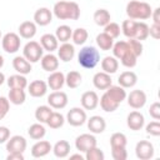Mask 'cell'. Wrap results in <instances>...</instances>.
I'll return each mask as SVG.
<instances>
[{"label":"cell","mask_w":160,"mask_h":160,"mask_svg":"<svg viewBox=\"0 0 160 160\" xmlns=\"http://www.w3.org/2000/svg\"><path fill=\"white\" fill-rule=\"evenodd\" d=\"M52 12L60 20H78L80 18V6L75 1H58Z\"/></svg>","instance_id":"6da1fadb"},{"label":"cell","mask_w":160,"mask_h":160,"mask_svg":"<svg viewBox=\"0 0 160 160\" xmlns=\"http://www.w3.org/2000/svg\"><path fill=\"white\" fill-rule=\"evenodd\" d=\"M112 50V54L114 56L121 61V64L125 66V68H134L138 62V58L134 55V52L130 50L129 45H128V41H118L112 45L111 48Z\"/></svg>","instance_id":"7a4b0ae2"},{"label":"cell","mask_w":160,"mask_h":160,"mask_svg":"<svg viewBox=\"0 0 160 160\" xmlns=\"http://www.w3.org/2000/svg\"><path fill=\"white\" fill-rule=\"evenodd\" d=\"M150 4L140 0H131L126 4V15L131 20H146L151 16Z\"/></svg>","instance_id":"3957f363"},{"label":"cell","mask_w":160,"mask_h":160,"mask_svg":"<svg viewBox=\"0 0 160 160\" xmlns=\"http://www.w3.org/2000/svg\"><path fill=\"white\" fill-rule=\"evenodd\" d=\"M100 61V52L95 46H84L78 54V62L84 69H94Z\"/></svg>","instance_id":"277c9868"},{"label":"cell","mask_w":160,"mask_h":160,"mask_svg":"<svg viewBox=\"0 0 160 160\" xmlns=\"http://www.w3.org/2000/svg\"><path fill=\"white\" fill-rule=\"evenodd\" d=\"M44 49L38 41H29L25 44L22 49V56L29 61V62H38L42 58Z\"/></svg>","instance_id":"5b68a950"},{"label":"cell","mask_w":160,"mask_h":160,"mask_svg":"<svg viewBox=\"0 0 160 160\" xmlns=\"http://www.w3.org/2000/svg\"><path fill=\"white\" fill-rule=\"evenodd\" d=\"M4 51L8 54H15L20 49V36L16 32H8L1 39Z\"/></svg>","instance_id":"8992f818"},{"label":"cell","mask_w":160,"mask_h":160,"mask_svg":"<svg viewBox=\"0 0 160 160\" xmlns=\"http://www.w3.org/2000/svg\"><path fill=\"white\" fill-rule=\"evenodd\" d=\"M88 116L84 109L81 108H72L68 111L66 114V121L71 125V126H81L86 122Z\"/></svg>","instance_id":"52a82bcc"},{"label":"cell","mask_w":160,"mask_h":160,"mask_svg":"<svg viewBox=\"0 0 160 160\" xmlns=\"http://www.w3.org/2000/svg\"><path fill=\"white\" fill-rule=\"evenodd\" d=\"M154 152V145L148 140H140L135 146V155L140 160H150Z\"/></svg>","instance_id":"ba28073f"},{"label":"cell","mask_w":160,"mask_h":160,"mask_svg":"<svg viewBox=\"0 0 160 160\" xmlns=\"http://www.w3.org/2000/svg\"><path fill=\"white\" fill-rule=\"evenodd\" d=\"M126 98H128V105L135 110L144 108V105L146 104V94L140 89L130 91V94L126 95Z\"/></svg>","instance_id":"9c48e42d"},{"label":"cell","mask_w":160,"mask_h":160,"mask_svg":"<svg viewBox=\"0 0 160 160\" xmlns=\"http://www.w3.org/2000/svg\"><path fill=\"white\" fill-rule=\"evenodd\" d=\"M48 104L49 106H51L52 109H64L68 105V95L64 91L60 90H55L52 91L49 96H48Z\"/></svg>","instance_id":"30bf717a"},{"label":"cell","mask_w":160,"mask_h":160,"mask_svg":"<svg viewBox=\"0 0 160 160\" xmlns=\"http://www.w3.org/2000/svg\"><path fill=\"white\" fill-rule=\"evenodd\" d=\"M94 146H96V138L92 134H81L75 139V148L80 152H85Z\"/></svg>","instance_id":"8fae6325"},{"label":"cell","mask_w":160,"mask_h":160,"mask_svg":"<svg viewBox=\"0 0 160 160\" xmlns=\"http://www.w3.org/2000/svg\"><path fill=\"white\" fill-rule=\"evenodd\" d=\"M26 146H28V142L25 138L20 135H14L9 138V140L6 141L8 152H24L26 150Z\"/></svg>","instance_id":"7c38bea8"},{"label":"cell","mask_w":160,"mask_h":160,"mask_svg":"<svg viewBox=\"0 0 160 160\" xmlns=\"http://www.w3.org/2000/svg\"><path fill=\"white\" fill-rule=\"evenodd\" d=\"M145 124V119H144V115L138 111V110H134L131 111L128 118H126V125L130 130H134V131H138L140 130Z\"/></svg>","instance_id":"4fadbf2b"},{"label":"cell","mask_w":160,"mask_h":160,"mask_svg":"<svg viewBox=\"0 0 160 160\" xmlns=\"http://www.w3.org/2000/svg\"><path fill=\"white\" fill-rule=\"evenodd\" d=\"M52 21V12L48 8H39L34 14V22L39 26H46Z\"/></svg>","instance_id":"5bb4252c"},{"label":"cell","mask_w":160,"mask_h":160,"mask_svg":"<svg viewBox=\"0 0 160 160\" xmlns=\"http://www.w3.org/2000/svg\"><path fill=\"white\" fill-rule=\"evenodd\" d=\"M80 102L85 110H94L99 105V96L95 91H85L81 95Z\"/></svg>","instance_id":"9a60e30c"},{"label":"cell","mask_w":160,"mask_h":160,"mask_svg":"<svg viewBox=\"0 0 160 160\" xmlns=\"http://www.w3.org/2000/svg\"><path fill=\"white\" fill-rule=\"evenodd\" d=\"M86 121H88V129L92 134H101V132H104V130L106 128L105 119L99 115L90 116V119H88Z\"/></svg>","instance_id":"2e32d148"},{"label":"cell","mask_w":160,"mask_h":160,"mask_svg":"<svg viewBox=\"0 0 160 160\" xmlns=\"http://www.w3.org/2000/svg\"><path fill=\"white\" fill-rule=\"evenodd\" d=\"M50 150H52V146L49 141L39 140L31 148V156L32 158H44L50 152Z\"/></svg>","instance_id":"e0dca14e"},{"label":"cell","mask_w":160,"mask_h":160,"mask_svg":"<svg viewBox=\"0 0 160 160\" xmlns=\"http://www.w3.org/2000/svg\"><path fill=\"white\" fill-rule=\"evenodd\" d=\"M92 84L99 90H106L109 86L112 85V80L110 78V74H106L104 71H99L92 78Z\"/></svg>","instance_id":"ac0fdd59"},{"label":"cell","mask_w":160,"mask_h":160,"mask_svg":"<svg viewBox=\"0 0 160 160\" xmlns=\"http://www.w3.org/2000/svg\"><path fill=\"white\" fill-rule=\"evenodd\" d=\"M48 88H50L51 90H60L64 84H65V75L61 71H52L50 72V75L48 76Z\"/></svg>","instance_id":"d6986e66"},{"label":"cell","mask_w":160,"mask_h":160,"mask_svg":"<svg viewBox=\"0 0 160 160\" xmlns=\"http://www.w3.org/2000/svg\"><path fill=\"white\" fill-rule=\"evenodd\" d=\"M40 61H41V68L45 71L52 72V71L58 70V68H59V58L55 56L52 52H49L46 55H42V58L40 59Z\"/></svg>","instance_id":"ffe728a7"},{"label":"cell","mask_w":160,"mask_h":160,"mask_svg":"<svg viewBox=\"0 0 160 160\" xmlns=\"http://www.w3.org/2000/svg\"><path fill=\"white\" fill-rule=\"evenodd\" d=\"M12 68L18 74H21V75L30 74V71L32 70L31 62H29L24 56H15L12 59Z\"/></svg>","instance_id":"44dd1931"},{"label":"cell","mask_w":160,"mask_h":160,"mask_svg":"<svg viewBox=\"0 0 160 160\" xmlns=\"http://www.w3.org/2000/svg\"><path fill=\"white\" fill-rule=\"evenodd\" d=\"M28 90H29V94L32 98H41L48 91V84L42 80H34L28 86Z\"/></svg>","instance_id":"7402d4cb"},{"label":"cell","mask_w":160,"mask_h":160,"mask_svg":"<svg viewBox=\"0 0 160 160\" xmlns=\"http://www.w3.org/2000/svg\"><path fill=\"white\" fill-rule=\"evenodd\" d=\"M19 36L22 39H32L36 34V24L34 21H22L19 25Z\"/></svg>","instance_id":"603a6c76"},{"label":"cell","mask_w":160,"mask_h":160,"mask_svg":"<svg viewBox=\"0 0 160 160\" xmlns=\"http://www.w3.org/2000/svg\"><path fill=\"white\" fill-rule=\"evenodd\" d=\"M100 106H101V109L104 110V111H106V112H112V111H115L118 108H119V102L108 92V91H105L104 94H102V96L100 98Z\"/></svg>","instance_id":"cb8c5ba5"},{"label":"cell","mask_w":160,"mask_h":160,"mask_svg":"<svg viewBox=\"0 0 160 160\" xmlns=\"http://www.w3.org/2000/svg\"><path fill=\"white\" fill-rule=\"evenodd\" d=\"M74 55H75V48L69 42H62V45L58 48V58L64 62H69L70 60H72Z\"/></svg>","instance_id":"d4e9b609"},{"label":"cell","mask_w":160,"mask_h":160,"mask_svg":"<svg viewBox=\"0 0 160 160\" xmlns=\"http://www.w3.org/2000/svg\"><path fill=\"white\" fill-rule=\"evenodd\" d=\"M40 45L42 46L44 50H46L49 52H52V51L58 50L59 41H58L55 35H52V34H44L40 38Z\"/></svg>","instance_id":"484cf974"},{"label":"cell","mask_w":160,"mask_h":160,"mask_svg":"<svg viewBox=\"0 0 160 160\" xmlns=\"http://www.w3.org/2000/svg\"><path fill=\"white\" fill-rule=\"evenodd\" d=\"M118 82L124 89H129V88H132L138 82V76L134 71H124L120 74Z\"/></svg>","instance_id":"4316f807"},{"label":"cell","mask_w":160,"mask_h":160,"mask_svg":"<svg viewBox=\"0 0 160 160\" xmlns=\"http://www.w3.org/2000/svg\"><path fill=\"white\" fill-rule=\"evenodd\" d=\"M101 69L106 74H115L119 69V61L115 56H105L101 60Z\"/></svg>","instance_id":"83f0119b"},{"label":"cell","mask_w":160,"mask_h":160,"mask_svg":"<svg viewBox=\"0 0 160 160\" xmlns=\"http://www.w3.org/2000/svg\"><path fill=\"white\" fill-rule=\"evenodd\" d=\"M70 144L66 140H59L54 146H52V152L56 158L64 159L70 154Z\"/></svg>","instance_id":"f1b7e54d"},{"label":"cell","mask_w":160,"mask_h":160,"mask_svg":"<svg viewBox=\"0 0 160 160\" xmlns=\"http://www.w3.org/2000/svg\"><path fill=\"white\" fill-rule=\"evenodd\" d=\"M6 82L10 89H25L28 86V80L21 74H15V75L9 76Z\"/></svg>","instance_id":"f546056e"},{"label":"cell","mask_w":160,"mask_h":160,"mask_svg":"<svg viewBox=\"0 0 160 160\" xmlns=\"http://www.w3.org/2000/svg\"><path fill=\"white\" fill-rule=\"evenodd\" d=\"M9 101L14 105H21L25 102L26 100V94L24 89H10L9 91V96H8Z\"/></svg>","instance_id":"4dcf8cb0"},{"label":"cell","mask_w":160,"mask_h":160,"mask_svg":"<svg viewBox=\"0 0 160 160\" xmlns=\"http://www.w3.org/2000/svg\"><path fill=\"white\" fill-rule=\"evenodd\" d=\"M136 24H138L136 20H131V19L124 20L122 24H121V31H122V34H124L126 38H129V39H135Z\"/></svg>","instance_id":"1f68e13d"},{"label":"cell","mask_w":160,"mask_h":160,"mask_svg":"<svg viewBox=\"0 0 160 160\" xmlns=\"http://www.w3.org/2000/svg\"><path fill=\"white\" fill-rule=\"evenodd\" d=\"M94 21L98 26H105L106 24L110 22L111 20V16H110V12L106 10V9H98L95 12H94Z\"/></svg>","instance_id":"d6a6232c"},{"label":"cell","mask_w":160,"mask_h":160,"mask_svg":"<svg viewBox=\"0 0 160 160\" xmlns=\"http://www.w3.org/2000/svg\"><path fill=\"white\" fill-rule=\"evenodd\" d=\"M96 44L100 48V50H104V51H108V50H111L112 45H114V39L110 38L106 32H100L98 36H96Z\"/></svg>","instance_id":"836d02e7"},{"label":"cell","mask_w":160,"mask_h":160,"mask_svg":"<svg viewBox=\"0 0 160 160\" xmlns=\"http://www.w3.org/2000/svg\"><path fill=\"white\" fill-rule=\"evenodd\" d=\"M82 81V76L79 71H69L65 76V84L70 88V89H76L81 85Z\"/></svg>","instance_id":"e575fe53"},{"label":"cell","mask_w":160,"mask_h":160,"mask_svg":"<svg viewBox=\"0 0 160 160\" xmlns=\"http://www.w3.org/2000/svg\"><path fill=\"white\" fill-rule=\"evenodd\" d=\"M52 112V108L51 106H48V105H41V106H38L36 110H35V119L41 122V124H46L50 114Z\"/></svg>","instance_id":"d590c367"},{"label":"cell","mask_w":160,"mask_h":160,"mask_svg":"<svg viewBox=\"0 0 160 160\" xmlns=\"http://www.w3.org/2000/svg\"><path fill=\"white\" fill-rule=\"evenodd\" d=\"M28 134H29V136H30L31 139H34V140H40V139H42V138L45 136L46 130H45V128H44V125H42L41 122H36V124H32V125L29 128Z\"/></svg>","instance_id":"8d00e7d4"},{"label":"cell","mask_w":160,"mask_h":160,"mask_svg":"<svg viewBox=\"0 0 160 160\" xmlns=\"http://www.w3.org/2000/svg\"><path fill=\"white\" fill-rule=\"evenodd\" d=\"M71 34H72V30L68 25H60L55 31V36L58 41H61V42H68L71 39Z\"/></svg>","instance_id":"74e56055"},{"label":"cell","mask_w":160,"mask_h":160,"mask_svg":"<svg viewBox=\"0 0 160 160\" xmlns=\"http://www.w3.org/2000/svg\"><path fill=\"white\" fill-rule=\"evenodd\" d=\"M64 122H65L64 115L60 114V112H58V111H52V112L50 114L48 121H46V124H48L51 129H59V128H61V126L64 125Z\"/></svg>","instance_id":"f35d334b"},{"label":"cell","mask_w":160,"mask_h":160,"mask_svg":"<svg viewBox=\"0 0 160 160\" xmlns=\"http://www.w3.org/2000/svg\"><path fill=\"white\" fill-rule=\"evenodd\" d=\"M128 144V139L126 135L122 132H114L110 136V146L111 149L114 148H126Z\"/></svg>","instance_id":"ab89813d"},{"label":"cell","mask_w":160,"mask_h":160,"mask_svg":"<svg viewBox=\"0 0 160 160\" xmlns=\"http://www.w3.org/2000/svg\"><path fill=\"white\" fill-rule=\"evenodd\" d=\"M88 38H89V34H88L86 29H84V28H78L71 34V39H72V41H74L75 45H82V44H85V41L88 40Z\"/></svg>","instance_id":"60d3db41"},{"label":"cell","mask_w":160,"mask_h":160,"mask_svg":"<svg viewBox=\"0 0 160 160\" xmlns=\"http://www.w3.org/2000/svg\"><path fill=\"white\" fill-rule=\"evenodd\" d=\"M149 38V25L144 21H138L136 24V34L135 39L139 41H142Z\"/></svg>","instance_id":"b9f144b4"},{"label":"cell","mask_w":160,"mask_h":160,"mask_svg":"<svg viewBox=\"0 0 160 160\" xmlns=\"http://www.w3.org/2000/svg\"><path fill=\"white\" fill-rule=\"evenodd\" d=\"M85 159L86 160H104L105 155L101 149H99L98 146H94L85 151Z\"/></svg>","instance_id":"7bdbcfd3"},{"label":"cell","mask_w":160,"mask_h":160,"mask_svg":"<svg viewBox=\"0 0 160 160\" xmlns=\"http://www.w3.org/2000/svg\"><path fill=\"white\" fill-rule=\"evenodd\" d=\"M104 32H106L110 38L116 39V38H119V35H120V32H121V28L119 26V24L110 21L109 24H106V25L104 26Z\"/></svg>","instance_id":"ee69618b"},{"label":"cell","mask_w":160,"mask_h":160,"mask_svg":"<svg viewBox=\"0 0 160 160\" xmlns=\"http://www.w3.org/2000/svg\"><path fill=\"white\" fill-rule=\"evenodd\" d=\"M128 45H129L130 50L134 52V55H135L136 58L141 56V54H142V49H144L141 41L136 40V39H129V40H128Z\"/></svg>","instance_id":"f6af8a7d"},{"label":"cell","mask_w":160,"mask_h":160,"mask_svg":"<svg viewBox=\"0 0 160 160\" xmlns=\"http://www.w3.org/2000/svg\"><path fill=\"white\" fill-rule=\"evenodd\" d=\"M146 134L151 136H159L160 135V122L158 120L151 121L146 125Z\"/></svg>","instance_id":"bcb514c9"},{"label":"cell","mask_w":160,"mask_h":160,"mask_svg":"<svg viewBox=\"0 0 160 160\" xmlns=\"http://www.w3.org/2000/svg\"><path fill=\"white\" fill-rule=\"evenodd\" d=\"M111 156L114 160H126L128 151L126 148H114L111 149Z\"/></svg>","instance_id":"7dc6e473"},{"label":"cell","mask_w":160,"mask_h":160,"mask_svg":"<svg viewBox=\"0 0 160 160\" xmlns=\"http://www.w3.org/2000/svg\"><path fill=\"white\" fill-rule=\"evenodd\" d=\"M10 110V101L5 96H0V120H2Z\"/></svg>","instance_id":"c3c4849f"},{"label":"cell","mask_w":160,"mask_h":160,"mask_svg":"<svg viewBox=\"0 0 160 160\" xmlns=\"http://www.w3.org/2000/svg\"><path fill=\"white\" fill-rule=\"evenodd\" d=\"M149 114L154 120H159L160 119V104L158 101L152 102L149 108Z\"/></svg>","instance_id":"681fc988"},{"label":"cell","mask_w":160,"mask_h":160,"mask_svg":"<svg viewBox=\"0 0 160 160\" xmlns=\"http://www.w3.org/2000/svg\"><path fill=\"white\" fill-rule=\"evenodd\" d=\"M149 35L155 40L160 39V25L152 24L151 26H149Z\"/></svg>","instance_id":"f907efd6"},{"label":"cell","mask_w":160,"mask_h":160,"mask_svg":"<svg viewBox=\"0 0 160 160\" xmlns=\"http://www.w3.org/2000/svg\"><path fill=\"white\" fill-rule=\"evenodd\" d=\"M10 138V130L6 126H0V144H4Z\"/></svg>","instance_id":"816d5d0a"},{"label":"cell","mask_w":160,"mask_h":160,"mask_svg":"<svg viewBox=\"0 0 160 160\" xmlns=\"http://www.w3.org/2000/svg\"><path fill=\"white\" fill-rule=\"evenodd\" d=\"M6 160H24V152H9Z\"/></svg>","instance_id":"f5cc1de1"},{"label":"cell","mask_w":160,"mask_h":160,"mask_svg":"<svg viewBox=\"0 0 160 160\" xmlns=\"http://www.w3.org/2000/svg\"><path fill=\"white\" fill-rule=\"evenodd\" d=\"M159 14H160V9H159V8H156V9H154V10L151 11V16H150V18H152V24H158V25H160V18H159Z\"/></svg>","instance_id":"db71d44e"},{"label":"cell","mask_w":160,"mask_h":160,"mask_svg":"<svg viewBox=\"0 0 160 160\" xmlns=\"http://www.w3.org/2000/svg\"><path fill=\"white\" fill-rule=\"evenodd\" d=\"M70 159H80V160H84V156L81 154H72V155H70Z\"/></svg>","instance_id":"11a10c76"},{"label":"cell","mask_w":160,"mask_h":160,"mask_svg":"<svg viewBox=\"0 0 160 160\" xmlns=\"http://www.w3.org/2000/svg\"><path fill=\"white\" fill-rule=\"evenodd\" d=\"M4 82H5V75L0 71V85H2Z\"/></svg>","instance_id":"9f6ffc18"},{"label":"cell","mask_w":160,"mask_h":160,"mask_svg":"<svg viewBox=\"0 0 160 160\" xmlns=\"http://www.w3.org/2000/svg\"><path fill=\"white\" fill-rule=\"evenodd\" d=\"M2 65H4V58H2V55H0V69L2 68Z\"/></svg>","instance_id":"6f0895ef"},{"label":"cell","mask_w":160,"mask_h":160,"mask_svg":"<svg viewBox=\"0 0 160 160\" xmlns=\"http://www.w3.org/2000/svg\"><path fill=\"white\" fill-rule=\"evenodd\" d=\"M0 40H1V31H0Z\"/></svg>","instance_id":"680465c9"}]
</instances>
